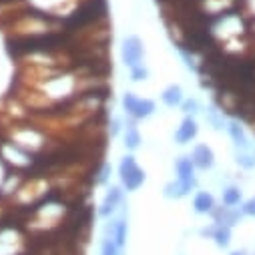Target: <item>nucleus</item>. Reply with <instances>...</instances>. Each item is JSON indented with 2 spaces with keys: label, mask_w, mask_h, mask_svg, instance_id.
I'll return each instance as SVG.
<instances>
[{
  "label": "nucleus",
  "mask_w": 255,
  "mask_h": 255,
  "mask_svg": "<svg viewBox=\"0 0 255 255\" xmlns=\"http://www.w3.org/2000/svg\"><path fill=\"white\" fill-rule=\"evenodd\" d=\"M137 103H139V99H137L135 93H125V95H123V109L127 111V115H131V117H133Z\"/></svg>",
  "instance_id": "aec40b11"
},
{
  "label": "nucleus",
  "mask_w": 255,
  "mask_h": 255,
  "mask_svg": "<svg viewBox=\"0 0 255 255\" xmlns=\"http://www.w3.org/2000/svg\"><path fill=\"white\" fill-rule=\"evenodd\" d=\"M109 175H111V165H103L97 181H99V183H107V181H109Z\"/></svg>",
  "instance_id": "b1692460"
},
{
  "label": "nucleus",
  "mask_w": 255,
  "mask_h": 255,
  "mask_svg": "<svg viewBox=\"0 0 255 255\" xmlns=\"http://www.w3.org/2000/svg\"><path fill=\"white\" fill-rule=\"evenodd\" d=\"M121 201H123V187L111 185V187L107 189V193H105V199H103L101 207H99V215H101L103 219H109L111 215L117 213Z\"/></svg>",
  "instance_id": "20e7f679"
},
{
  "label": "nucleus",
  "mask_w": 255,
  "mask_h": 255,
  "mask_svg": "<svg viewBox=\"0 0 255 255\" xmlns=\"http://www.w3.org/2000/svg\"><path fill=\"white\" fill-rule=\"evenodd\" d=\"M121 133V121L115 117L113 121H111V137H117Z\"/></svg>",
  "instance_id": "393cba45"
},
{
  "label": "nucleus",
  "mask_w": 255,
  "mask_h": 255,
  "mask_svg": "<svg viewBox=\"0 0 255 255\" xmlns=\"http://www.w3.org/2000/svg\"><path fill=\"white\" fill-rule=\"evenodd\" d=\"M221 199H223V205H225V207H235V205H239V203H241V189L235 187V185L223 189Z\"/></svg>",
  "instance_id": "2eb2a0df"
},
{
  "label": "nucleus",
  "mask_w": 255,
  "mask_h": 255,
  "mask_svg": "<svg viewBox=\"0 0 255 255\" xmlns=\"http://www.w3.org/2000/svg\"><path fill=\"white\" fill-rule=\"evenodd\" d=\"M235 163L241 167V169H255V151L253 149H247V151H237L235 153Z\"/></svg>",
  "instance_id": "f3484780"
},
{
  "label": "nucleus",
  "mask_w": 255,
  "mask_h": 255,
  "mask_svg": "<svg viewBox=\"0 0 255 255\" xmlns=\"http://www.w3.org/2000/svg\"><path fill=\"white\" fill-rule=\"evenodd\" d=\"M193 209L195 213L199 215H211V211L215 209V199L211 193H207V191H199V193H195L193 197Z\"/></svg>",
  "instance_id": "9b49d317"
},
{
  "label": "nucleus",
  "mask_w": 255,
  "mask_h": 255,
  "mask_svg": "<svg viewBox=\"0 0 255 255\" xmlns=\"http://www.w3.org/2000/svg\"><path fill=\"white\" fill-rule=\"evenodd\" d=\"M197 133H199V127H197L195 117H185L181 121V125H179V129L175 131L173 139H175L177 145H187V143H191L197 137Z\"/></svg>",
  "instance_id": "423d86ee"
},
{
  "label": "nucleus",
  "mask_w": 255,
  "mask_h": 255,
  "mask_svg": "<svg viewBox=\"0 0 255 255\" xmlns=\"http://www.w3.org/2000/svg\"><path fill=\"white\" fill-rule=\"evenodd\" d=\"M241 215H247V217H255V197L253 199H247L243 205H241Z\"/></svg>",
  "instance_id": "5701e85b"
},
{
  "label": "nucleus",
  "mask_w": 255,
  "mask_h": 255,
  "mask_svg": "<svg viewBox=\"0 0 255 255\" xmlns=\"http://www.w3.org/2000/svg\"><path fill=\"white\" fill-rule=\"evenodd\" d=\"M119 177L125 191H137L145 183V171L137 165V159L133 155H125L119 165Z\"/></svg>",
  "instance_id": "f257e3e1"
},
{
  "label": "nucleus",
  "mask_w": 255,
  "mask_h": 255,
  "mask_svg": "<svg viewBox=\"0 0 255 255\" xmlns=\"http://www.w3.org/2000/svg\"><path fill=\"white\" fill-rule=\"evenodd\" d=\"M149 79V69L145 65H139L135 69H131V81L133 83H141V81H147Z\"/></svg>",
  "instance_id": "4be33fe9"
},
{
  "label": "nucleus",
  "mask_w": 255,
  "mask_h": 255,
  "mask_svg": "<svg viewBox=\"0 0 255 255\" xmlns=\"http://www.w3.org/2000/svg\"><path fill=\"white\" fill-rule=\"evenodd\" d=\"M189 157H191V161H193L195 169H199V171H207V169H211V167L215 165L213 149H211L209 145H205V143L197 145V147L193 149V153H191Z\"/></svg>",
  "instance_id": "0eeeda50"
},
{
  "label": "nucleus",
  "mask_w": 255,
  "mask_h": 255,
  "mask_svg": "<svg viewBox=\"0 0 255 255\" xmlns=\"http://www.w3.org/2000/svg\"><path fill=\"white\" fill-rule=\"evenodd\" d=\"M101 255H123V249L117 247L115 241L103 237V241H101Z\"/></svg>",
  "instance_id": "6ab92c4d"
},
{
  "label": "nucleus",
  "mask_w": 255,
  "mask_h": 255,
  "mask_svg": "<svg viewBox=\"0 0 255 255\" xmlns=\"http://www.w3.org/2000/svg\"><path fill=\"white\" fill-rule=\"evenodd\" d=\"M181 111L185 113V117H193L195 113H199V103L197 99H187L181 103Z\"/></svg>",
  "instance_id": "412c9836"
},
{
  "label": "nucleus",
  "mask_w": 255,
  "mask_h": 255,
  "mask_svg": "<svg viewBox=\"0 0 255 255\" xmlns=\"http://www.w3.org/2000/svg\"><path fill=\"white\" fill-rule=\"evenodd\" d=\"M153 113H155V103L151 99H139L135 113H133V119H149Z\"/></svg>",
  "instance_id": "dca6fc26"
},
{
  "label": "nucleus",
  "mask_w": 255,
  "mask_h": 255,
  "mask_svg": "<svg viewBox=\"0 0 255 255\" xmlns=\"http://www.w3.org/2000/svg\"><path fill=\"white\" fill-rule=\"evenodd\" d=\"M201 235H203V237H211V239L217 243V247L225 249V247L229 245V241H231V227L213 223V225L201 229Z\"/></svg>",
  "instance_id": "6e6552de"
},
{
  "label": "nucleus",
  "mask_w": 255,
  "mask_h": 255,
  "mask_svg": "<svg viewBox=\"0 0 255 255\" xmlns=\"http://www.w3.org/2000/svg\"><path fill=\"white\" fill-rule=\"evenodd\" d=\"M205 117H207V121L211 123V127H213V129H215V131H221V129H227V123L223 121V117L219 115V111H215V109H209Z\"/></svg>",
  "instance_id": "a211bd4d"
},
{
  "label": "nucleus",
  "mask_w": 255,
  "mask_h": 255,
  "mask_svg": "<svg viewBox=\"0 0 255 255\" xmlns=\"http://www.w3.org/2000/svg\"><path fill=\"white\" fill-rule=\"evenodd\" d=\"M127 235H129V223H127V213H121L119 217L111 219L107 225H105V237L115 241L117 247L125 249L127 245Z\"/></svg>",
  "instance_id": "7ed1b4c3"
},
{
  "label": "nucleus",
  "mask_w": 255,
  "mask_h": 255,
  "mask_svg": "<svg viewBox=\"0 0 255 255\" xmlns=\"http://www.w3.org/2000/svg\"><path fill=\"white\" fill-rule=\"evenodd\" d=\"M121 56L125 67L135 69L139 65H143V56H145V46L141 42L139 36L131 34V36H125L123 38V46H121Z\"/></svg>",
  "instance_id": "f03ea898"
},
{
  "label": "nucleus",
  "mask_w": 255,
  "mask_h": 255,
  "mask_svg": "<svg viewBox=\"0 0 255 255\" xmlns=\"http://www.w3.org/2000/svg\"><path fill=\"white\" fill-rule=\"evenodd\" d=\"M139 145H141V133L137 129L135 121H131V123H127V131H125V149L133 153L139 149Z\"/></svg>",
  "instance_id": "4468645a"
},
{
  "label": "nucleus",
  "mask_w": 255,
  "mask_h": 255,
  "mask_svg": "<svg viewBox=\"0 0 255 255\" xmlns=\"http://www.w3.org/2000/svg\"><path fill=\"white\" fill-rule=\"evenodd\" d=\"M231 255H245V253H243V251H233Z\"/></svg>",
  "instance_id": "a878e982"
},
{
  "label": "nucleus",
  "mask_w": 255,
  "mask_h": 255,
  "mask_svg": "<svg viewBox=\"0 0 255 255\" xmlns=\"http://www.w3.org/2000/svg\"><path fill=\"white\" fill-rule=\"evenodd\" d=\"M191 191H195L193 187H189V185H185V183H181V181H171V183H167L165 185V189H163V195L167 197V199H183V197H187Z\"/></svg>",
  "instance_id": "f8f14e48"
},
{
  "label": "nucleus",
  "mask_w": 255,
  "mask_h": 255,
  "mask_svg": "<svg viewBox=\"0 0 255 255\" xmlns=\"http://www.w3.org/2000/svg\"><path fill=\"white\" fill-rule=\"evenodd\" d=\"M211 215L217 225H227V227H233L241 219V211H237L235 207H215Z\"/></svg>",
  "instance_id": "9d476101"
},
{
  "label": "nucleus",
  "mask_w": 255,
  "mask_h": 255,
  "mask_svg": "<svg viewBox=\"0 0 255 255\" xmlns=\"http://www.w3.org/2000/svg\"><path fill=\"white\" fill-rule=\"evenodd\" d=\"M175 173H177V181L189 185V187H197V177H195V165L191 161V157H177L175 159Z\"/></svg>",
  "instance_id": "39448f33"
},
{
  "label": "nucleus",
  "mask_w": 255,
  "mask_h": 255,
  "mask_svg": "<svg viewBox=\"0 0 255 255\" xmlns=\"http://www.w3.org/2000/svg\"><path fill=\"white\" fill-rule=\"evenodd\" d=\"M227 133H229V137H231V141H233V145H235L237 151L253 149L251 143H249V139H247V135H245V131H243V127L237 121H229L227 123Z\"/></svg>",
  "instance_id": "1a4fd4ad"
},
{
  "label": "nucleus",
  "mask_w": 255,
  "mask_h": 255,
  "mask_svg": "<svg viewBox=\"0 0 255 255\" xmlns=\"http://www.w3.org/2000/svg\"><path fill=\"white\" fill-rule=\"evenodd\" d=\"M161 101H163L169 109L181 107V103H183V89H181L179 85H169V87L161 93Z\"/></svg>",
  "instance_id": "ddd939ff"
}]
</instances>
